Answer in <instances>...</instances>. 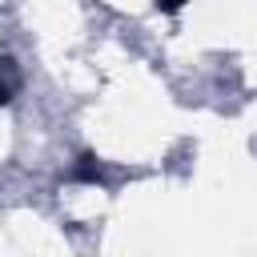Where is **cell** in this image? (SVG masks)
<instances>
[{"label":"cell","instance_id":"6da1fadb","mask_svg":"<svg viewBox=\"0 0 257 257\" xmlns=\"http://www.w3.org/2000/svg\"><path fill=\"white\" fill-rule=\"evenodd\" d=\"M20 92V68L12 56H0V104H8Z\"/></svg>","mask_w":257,"mask_h":257},{"label":"cell","instance_id":"7a4b0ae2","mask_svg":"<svg viewBox=\"0 0 257 257\" xmlns=\"http://www.w3.org/2000/svg\"><path fill=\"white\" fill-rule=\"evenodd\" d=\"M153 4H157V12H177L185 0H153Z\"/></svg>","mask_w":257,"mask_h":257}]
</instances>
